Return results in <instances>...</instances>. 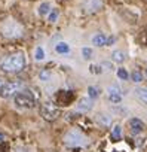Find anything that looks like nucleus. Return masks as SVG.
Segmentation results:
<instances>
[{
  "mask_svg": "<svg viewBox=\"0 0 147 152\" xmlns=\"http://www.w3.org/2000/svg\"><path fill=\"white\" fill-rule=\"evenodd\" d=\"M14 104L18 109H31L36 104V99L28 90H21L14 96Z\"/></svg>",
  "mask_w": 147,
  "mask_h": 152,
  "instance_id": "3",
  "label": "nucleus"
},
{
  "mask_svg": "<svg viewBox=\"0 0 147 152\" xmlns=\"http://www.w3.org/2000/svg\"><path fill=\"white\" fill-rule=\"evenodd\" d=\"M114 42V37L113 36H110V37H107V42H106V46H112V43Z\"/></svg>",
  "mask_w": 147,
  "mask_h": 152,
  "instance_id": "27",
  "label": "nucleus"
},
{
  "mask_svg": "<svg viewBox=\"0 0 147 152\" xmlns=\"http://www.w3.org/2000/svg\"><path fill=\"white\" fill-rule=\"evenodd\" d=\"M82 57L85 58V60H89L91 57H92V49L91 48H82Z\"/></svg>",
  "mask_w": 147,
  "mask_h": 152,
  "instance_id": "24",
  "label": "nucleus"
},
{
  "mask_svg": "<svg viewBox=\"0 0 147 152\" xmlns=\"http://www.w3.org/2000/svg\"><path fill=\"white\" fill-rule=\"evenodd\" d=\"M3 82H5V81H3L2 78H0V87H2V85H3Z\"/></svg>",
  "mask_w": 147,
  "mask_h": 152,
  "instance_id": "29",
  "label": "nucleus"
},
{
  "mask_svg": "<svg viewBox=\"0 0 147 152\" xmlns=\"http://www.w3.org/2000/svg\"><path fill=\"white\" fill-rule=\"evenodd\" d=\"M101 6H103L101 0H85L82 5V9L86 14H94V12H98L101 9Z\"/></svg>",
  "mask_w": 147,
  "mask_h": 152,
  "instance_id": "7",
  "label": "nucleus"
},
{
  "mask_svg": "<svg viewBox=\"0 0 147 152\" xmlns=\"http://www.w3.org/2000/svg\"><path fill=\"white\" fill-rule=\"evenodd\" d=\"M106 42H107V37L103 33H97L92 37V45H95V46H106Z\"/></svg>",
  "mask_w": 147,
  "mask_h": 152,
  "instance_id": "10",
  "label": "nucleus"
},
{
  "mask_svg": "<svg viewBox=\"0 0 147 152\" xmlns=\"http://www.w3.org/2000/svg\"><path fill=\"white\" fill-rule=\"evenodd\" d=\"M55 51H56L58 54H61V55L68 54V52H70V45H68L67 42H58V43L55 45Z\"/></svg>",
  "mask_w": 147,
  "mask_h": 152,
  "instance_id": "12",
  "label": "nucleus"
},
{
  "mask_svg": "<svg viewBox=\"0 0 147 152\" xmlns=\"http://www.w3.org/2000/svg\"><path fill=\"white\" fill-rule=\"evenodd\" d=\"M3 140H5V134L0 133V142H3Z\"/></svg>",
  "mask_w": 147,
  "mask_h": 152,
  "instance_id": "28",
  "label": "nucleus"
},
{
  "mask_svg": "<svg viewBox=\"0 0 147 152\" xmlns=\"http://www.w3.org/2000/svg\"><path fill=\"white\" fill-rule=\"evenodd\" d=\"M89 72L91 73H95V75H100L103 70H101V66H97V64H91L89 67Z\"/></svg>",
  "mask_w": 147,
  "mask_h": 152,
  "instance_id": "26",
  "label": "nucleus"
},
{
  "mask_svg": "<svg viewBox=\"0 0 147 152\" xmlns=\"http://www.w3.org/2000/svg\"><path fill=\"white\" fill-rule=\"evenodd\" d=\"M0 33L6 39H18L24 34V27L14 18H8L0 23Z\"/></svg>",
  "mask_w": 147,
  "mask_h": 152,
  "instance_id": "2",
  "label": "nucleus"
},
{
  "mask_svg": "<svg viewBox=\"0 0 147 152\" xmlns=\"http://www.w3.org/2000/svg\"><path fill=\"white\" fill-rule=\"evenodd\" d=\"M107 94H120L122 96V90L116 85H112V87H107Z\"/></svg>",
  "mask_w": 147,
  "mask_h": 152,
  "instance_id": "23",
  "label": "nucleus"
},
{
  "mask_svg": "<svg viewBox=\"0 0 147 152\" xmlns=\"http://www.w3.org/2000/svg\"><path fill=\"white\" fill-rule=\"evenodd\" d=\"M51 12V3L49 2H42L40 5H39V8H37V14L40 15V17H45V15H48Z\"/></svg>",
  "mask_w": 147,
  "mask_h": 152,
  "instance_id": "11",
  "label": "nucleus"
},
{
  "mask_svg": "<svg viewBox=\"0 0 147 152\" xmlns=\"http://www.w3.org/2000/svg\"><path fill=\"white\" fill-rule=\"evenodd\" d=\"M34 60H36V61L45 60V49H43L42 46H37V48L34 49Z\"/></svg>",
  "mask_w": 147,
  "mask_h": 152,
  "instance_id": "16",
  "label": "nucleus"
},
{
  "mask_svg": "<svg viewBox=\"0 0 147 152\" xmlns=\"http://www.w3.org/2000/svg\"><path fill=\"white\" fill-rule=\"evenodd\" d=\"M58 15H59V14H58L56 9H51V12L48 14V21H49V23H55V21L58 20Z\"/></svg>",
  "mask_w": 147,
  "mask_h": 152,
  "instance_id": "21",
  "label": "nucleus"
},
{
  "mask_svg": "<svg viewBox=\"0 0 147 152\" xmlns=\"http://www.w3.org/2000/svg\"><path fill=\"white\" fill-rule=\"evenodd\" d=\"M120 134H122V127H120L119 124H116V125L113 127V130H112V139L116 142V140L120 139Z\"/></svg>",
  "mask_w": 147,
  "mask_h": 152,
  "instance_id": "15",
  "label": "nucleus"
},
{
  "mask_svg": "<svg viewBox=\"0 0 147 152\" xmlns=\"http://www.w3.org/2000/svg\"><path fill=\"white\" fill-rule=\"evenodd\" d=\"M125 52L123 51H113L112 52V60L114 61V63H123L125 61Z\"/></svg>",
  "mask_w": 147,
  "mask_h": 152,
  "instance_id": "14",
  "label": "nucleus"
},
{
  "mask_svg": "<svg viewBox=\"0 0 147 152\" xmlns=\"http://www.w3.org/2000/svg\"><path fill=\"white\" fill-rule=\"evenodd\" d=\"M22 90V82L21 81H12V82H3L0 87V97L2 99H11L17 93Z\"/></svg>",
  "mask_w": 147,
  "mask_h": 152,
  "instance_id": "4",
  "label": "nucleus"
},
{
  "mask_svg": "<svg viewBox=\"0 0 147 152\" xmlns=\"http://www.w3.org/2000/svg\"><path fill=\"white\" fill-rule=\"evenodd\" d=\"M64 142L67 145H71V146H83L88 142V139L79 130H70L68 133H65Z\"/></svg>",
  "mask_w": 147,
  "mask_h": 152,
  "instance_id": "5",
  "label": "nucleus"
},
{
  "mask_svg": "<svg viewBox=\"0 0 147 152\" xmlns=\"http://www.w3.org/2000/svg\"><path fill=\"white\" fill-rule=\"evenodd\" d=\"M98 121L101 124H104V125H109L112 122V116H109V115H100L98 116Z\"/></svg>",
  "mask_w": 147,
  "mask_h": 152,
  "instance_id": "25",
  "label": "nucleus"
},
{
  "mask_svg": "<svg viewBox=\"0 0 147 152\" xmlns=\"http://www.w3.org/2000/svg\"><path fill=\"white\" fill-rule=\"evenodd\" d=\"M61 110L54 104V103H49V102H45L42 106H40V115L43 116V119L46 121H54L59 116Z\"/></svg>",
  "mask_w": 147,
  "mask_h": 152,
  "instance_id": "6",
  "label": "nucleus"
},
{
  "mask_svg": "<svg viewBox=\"0 0 147 152\" xmlns=\"http://www.w3.org/2000/svg\"><path fill=\"white\" fill-rule=\"evenodd\" d=\"M146 75H147V69H146Z\"/></svg>",
  "mask_w": 147,
  "mask_h": 152,
  "instance_id": "30",
  "label": "nucleus"
},
{
  "mask_svg": "<svg viewBox=\"0 0 147 152\" xmlns=\"http://www.w3.org/2000/svg\"><path fill=\"white\" fill-rule=\"evenodd\" d=\"M135 96H137V99L141 103L147 104V88H137L135 90Z\"/></svg>",
  "mask_w": 147,
  "mask_h": 152,
  "instance_id": "13",
  "label": "nucleus"
},
{
  "mask_svg": "<svg viewBox=\"0 0 147 152\" xmlns=\"http://www.w3.org/2000/svg\"><path fill=\"white\" fill-rule=\"evenodd\" d=\"M128 124H129V130H131L132 134H140V133L144 130V124H143V121L138 119V118H131Z\"/></svg>",
  "mask_w": 147,
  "mask_h": 152,
  "instance_id": "8",
  "label": "nucleus"
},
{
  "mask_svg": "<svg viewBox=\"0 0 147 152\" xmlns=\"http://www.w3.org/2000/svg\"><path fill=\"white\" fill-rule=\"evenodd\" d=\"M116 73H117V78H119L120 81H128V78H129V75H128L126 69H123V67H119Z\"/></svg>",
  "mask_w": 147,
  "mask_h": 152,
  "instance_id": "18",
  "label": "nucleus"
},
{
  "mask_svg": "<svg viewBox=\"0 0 147 152\" xmlns=\"http://www.w3.org/2000/svg\"><path fill=\"white\" fill-rule=\"evenodd\" d=\"M98 93H100V91H98V88H97V87H92V85H91V87H88V96H89L92 100L98 97Z\"/></svg>",
  "mask_w": 147,
  "mask_h": 152,
  "instance_id": "22",
  "label": "nucleus"
},
{
  "mask_svg": "<svg viewBox=\"0 0 147 152\" xmlns=\"http://www.w3.org/2000/svg\"><path fill=\"white\" fill-rule=\"evenodd\" d=\"M51 78H52V73H51L49 70H46V69H45V70H42V72L39 73V79H40V81H43V82H48Z\"/></svg>",
  "mask_w": 147,
  "mask_h": 152,
  "instance_id": "17",
  "label": "nucleus"
},
{
  "mask_svg": "<svg viewBox=\"0 0 147 152\" xmlns=\"http://www.w3.org/2000/svg\"><path fill=\"white\" fill-rule=\"evenodd\" d=\"M131 79H132V82H135V84L141 82V81H143V73H141L140 70H134V72L131 73Z\"/></svg>",
  "mask_w": 147,
  "mask_h": 152,
  "instance_id": "19",
  "label": "nucleus"
},
{
  "mask_svg": "<svg viewBox=\"0 0 147 152\" xmlns=\"http://www.w3.org/2000/svg\"><path fill=\"white\" fill-rule=\"evenodd\" d=\"M25 67V54L14 52L0 58V70L6 73H18Z\"/></svg>",
  "mask_w": 147,
  "mask_h": 152,
  "instance_id": "1",
  "label": "nucleus"
},
{
  "mask_svg": "<svg viewBox=\"0 0 147 152\" xmlns=\"http://www.w3.org/2000/svg\"><path fill=\"white\" fill-rule=\"evenodd\" d=\"M92 106H94V103H92V99H91L89 96H88V97H82V99H79V102H77V110H82V112L91 110Z\"/></svg>",
  "mask_w": 147,
  "mask_h": 152,
  "instance_id": "9",
  "label": "nucleus"
},
{
  "mask_svg": "<svg viewBox=\"0 0 147 152\" xmlns=\"http://www.w3.org/2000/svg\"><path fill=\"white\" fill-rule=\"evenodd\" d=\"M109 102L113 104H119L122 102V96L120 94H109Z\"/></svg>",
  "mask_w": 147,
  "mask_h": 152,
  "instance_id": "20",
  "label": "nucleus"
}]
</instances>
